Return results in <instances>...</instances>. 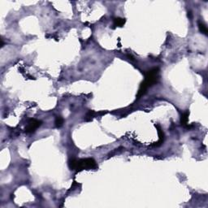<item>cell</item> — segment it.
<instances>
[{
	"label": "cell",
	"mask_w": 208,
	"mask_h": 208,
	"mask_svg": "<svg viewBox=\"0 0 208 208\" xmlns=\"http://www.w3.org/2000/svg\"><path fill=\"white\" fill-rule=\"evenodd\" d=\"M159 67H154L148 70L145 74V80L141 84L140 89L138 93V98H139L146 94L149 87L155 85L159 80Z\"/></svg>",
	"instance_id": "cell-1"
},
{
	"label": "cell",
	"mask_w": 208,
	"mask_h": 208,
	"mask_svg": "<svg viewBox=\"0 0 208 208\" xmlns=\"http://www.w3.org/2000/svg\"><path fill=\"white\" fill-rule=\"evenodd\" d=\"M69 167L72 170H76L77 171H81L86 169H96L98 168L97 163L92 158L82 159H72L69 162Z\"/></svg>",
	"instance_id": "cell-2"
},
{
	"label": "cell",
	"mask_w": 208,
	"mask_h": 208,
	"mask_svg": "<svg viewBox=\"0 0 208 208\" xmlns=\"http://www.w3.org/2000/svg\"><path fill=\"white\" fill-rule=\"evenodd\" d=\"M42 125V121L36 119H30L28 122V125L25 128V132L27 133H32L36 131V129Z\"/></svg>",
	"instance_id": "cell-3"
},
{
	"label": "cell",
	"mask_w": 208,
	"mask_h": 208,
	"mask_svg": "<svg viewBox=\"0 0 208 208\" xmlns=\"http://www.w3.org/2000/svg\"><path fill=\"white\" fill-rule=\"evenodd\" d=\"M155 127L157 128V129H158V133H159V141H158V142H155V144H154V146H160V145L163 143V141L164 133H163V132L162 129H161V127H160V126L155 125Z\"/></svg>",
	"instance_id": "cell-4"
},
{
	"label": "cell",
	"mask_w": 208,
	"mask_h": 208,
	"mask_svg": "<svg viewBox=\"0 0 208 208\" xmlns=\"http://www.w3.org/2000/svg\"><path fill=\"white\" fill-rule=\"evenodd\" d=\"M189 116H190V112L189 111H185V113L182 114V116H181V125L183 126H185V127H186L187 129H190L191 128V126H189L188 125V120H189Z\"/></svg>",
	"instance_id": "cell-5"
},
{
	"label": "cell",
	"mask_w": 208,
	"mask_h": 208,
	"mask_svg": "<svg viewBox=\"0 0 208 208\" xmlns=\"http://www.w3.org/2000/svg\"><path fill=\"white\" fill-rule=\"evenodd\" d=\"M125 24V19L119 18V17H117V18L114 19L113 21V28L116 27H122L123 25Z\"/></svg>",
	"instance_id": "cell-6"
},
{
	"label": "cell",
	"mask_w": 208,
	"mask_h": 208,
	"mask_svg": "<svg viewBox=\"0 0 208 208\" xmlns=\"http://www.w3.org/2000/svg\"><path fill=\"white\" fill-rule=\"evenodd\" d=\"M198 29H199V31H200L202 34H205V35H207V33H208L207 27V25H206L204 23L199 21L198 22Z\"/></svg>",
	"instance_id": "cell-7"
},
{
	"label": "cell",
	"mask_w": 208,
	"mask_h": 208,
	"mask_svg": "<svg viewBox=\"0 0 208 208\" xmlns=\"http://www.w3.org/2000/svg\"><path fill=\"white\" fill-rule=\"evenodd\" d=\"M55 126H56L57 128L61 127V126L63 125V124H64V119H63V118L60 116L56 117V119H55Z\"/></svg>",
	"instance_id": "cell-8"
}]
</instances>
